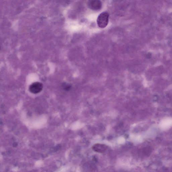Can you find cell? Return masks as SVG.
Returning <instances> with one entry per match:
<instances>
[{
    "label": "cell",
    "mask_w": 172,
    "mask_h": 172,
    "mask_svg": "<svg viewBox=\"0 0 172 172\" xmlns=\"http://www.w3.org/2000/svg\"><path fill=\"white\" fill-rule=\"evenodd\" d=\"M109 19V15L107 12L101 13L97 18V24L99 27L102 28L106 27L108 24Z\"/></svg>",
    "instance_id": "cell-1"
},
{
    "label": "cell",
    "mask_w": 172,
    "mask_h": 172,
    "mask_svg": "<svg viewBox=\"0 0 172 172\" xmlns=\"http://www.w3.org/2000/svg\"><path fill=\"white\" fill-rule=\"evenodd\" d=\"M43 88L42 83L39 82H34L30 85L29 90L32 93L37 94L42 91Z\"/></svg>",
    "instance_id": "cell-2"
},
{
    "label": "cell",
    "mask_w": 172,
    "mask_h": 172,
    "mask_svg": "<svg viewBox=\"0 0 172 172\" xmlns=\"http://www.w3.org/2000/svg\"><path fill=\"white\" fill-rule=\"evenodd\" d=\"M88 5L93 10H99L102 8V3L98 0H92L88 2Z\"/></svg>",
    "instance_id": "cell-3"
},
{
    "label": "cell",
    "mask_w": 172,
    "mask_h": 172,
    "mask_svg": "<svg viewBox=\"0 0 172 172\" xmlns=\"http://www.w3.org/2000/svg\"><path fill=\"white\" fill-rule=\"evenodd\" d=\"M107 148V146L106 145L100 144H96L92 147V149L95 151L100 153H104Z\"/></svg>",
    "instance_id": "cell-4"
},
{
    "label": "cell",
    "mask_w": 172,
    "mask_h": 172,
    "mask_svg": "<svg viewBox=\"0 0 172 172\" xmlns=\"http://www.w3.org/2000/svg\"><path fill=\"white\" fill-rule=\"evenodd\" d=\"M63 88L65 90H68L70 89L71 86L65 84L63 85Z\"/></svg>",
    "instance_id": "cell-5"
}]
</instances>
